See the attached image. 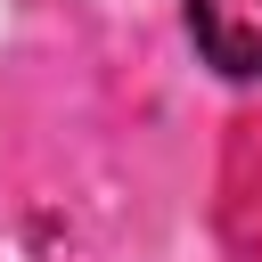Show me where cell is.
<instances>
[{"mask_svg":"<svg viewBox=\"0 0 262 262\" xmlns=\"http://www.w3.org/2000/svg\"><path fill=\"white\" fill-rule=\"evenodd\" d=\"M188 41L213 74L262 82V0H188Z\"/></svg>","mask_w":262,"mask_h":262,"instance_id":"1","label":"cell"}]
</instances>
